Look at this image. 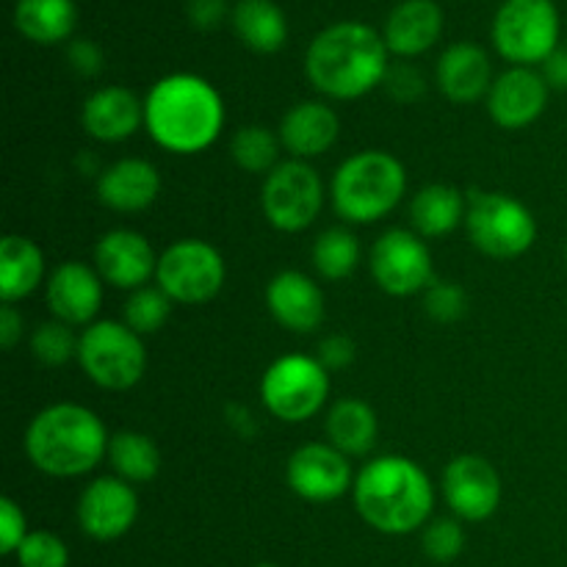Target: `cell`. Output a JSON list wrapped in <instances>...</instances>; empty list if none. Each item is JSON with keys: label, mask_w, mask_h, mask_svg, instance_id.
<instances>
[{"label": "cell", "mask_w": 567, "mask_h": 567, "mask_svg": "<svg viewBox=\"0 0 567 567\" xmlns=\"http://www.w3.org/2000/svg\"><path fill=\"white\" fill-rule=\"evenodd\" d=\"M144 127L169 153H203L225 127V103L205 78L192 72L166 75L144 97Z\"/></svg>", "instance_id": "6da1fadb"}, {"label": "cell", "mask_w": 567, "mask_h": 567, "mask_svg": "<svg viewBox=\"0 0 567 567\" xmlns=\"http://www.w3.org/2000/svg\"><path fill=\"white\" fill-rule=\"evenodd\" d=\"M354 509L382 535H413L424 529L435 507V487L419 463L385 454L354 476Z\"/></svg>", "instance_id": "7a4b0ae2"}, {"label": "cell", "mask_w": 567, "mask_h": 567, "mask_svg": "<svg viewBox=\"0 0 567 567\" xmlns=\"http://www.w3.org/2000/svg\"><path fill=\"white\" fill-rule=\"evenodd\" d=\"M385 37L365 22H338L310 42L305 75L316 92L332 100H354L385 81Z\"/></svg>", "instance_id": "3957f363"}, {"label": "cell", "mask_w": 567, "mask_h": 567, "mask_svg": "<svg viewBox=\"0 0 567 567\" xmlns=\"http://www.w3.org/2000/svg\"><path fill=\"white\" fill-rule=\"evenodd\" d=\"M109 443L97 413L72 402L39 410L25 430L28 460L55 480H75L97 468L109 457Z\"/></svg>", "instance_id": "277c9868"}, {"label": "cell", "mask_w": 567, "mask_h": 567, "mask_svg": "<svg viewBox=\"0 0 567 567\" xmlns=\"http://www.w3.org/2000/svg\"><path fill=\"white\" fill-rule=\"evenodd\" d=\"M408 192V172L385 150H363L343 161L332 175V208L347 225H371L399 208Z\"/></svg>", "instance_id": "5b68a950"}, {"label": "cell", "mask_w": 567, "mask_h": 567, "mask_svg": "<svg viewBox=\"0 0 567 567\" xmlns=\"http://www.w3.org/2000/svg\"><path fill=\"white\" fill-rule=\"evenodd\" d=\"M465 230L474 247L493 260L520 258L537 241L532 210L504 192H471Z\"/></svg>", "instance_id": "8992f818"}, {"label": "cell", "mask_w": 567, "mask_h": 567, "mask_svg": "<svg viewBox=\"0 0 567 567\" xmlns=\"http://www.w3.org/2000/svg\"><path fill=\"white\" fill-rule=\"evenodd\" d=\"M78 365L83 374L105 391H127L147 369V349L138 332L125 321H94L83 327L78 341Z\"/></svg>", "instance_id": "52a82bcc"}, {"label": "cell", "mask_w": 567, "mask_h": 567, "mask_svg": "<svg viewBox=\"0 0 567 567\" xmlns=\"http://www.w3.org/2000/svg\"><path fill=\"white\" fill-rule=\"evenodd\" d=\"M330 396V371L319 358L286 354L266 369L260 380V399L275 419L302 424L313 419Z\"/></svg>", "instance_id": "ba28073f"}, {"label": "cell", "mask_w": 567, "mask_h": 567, "mask_svg": "<svg viewBox=\"0 0 567 567\" xmlns=\"http://www.w3.org/2000/svg\"><path fill=\"white\" fill-rule=\"evenodd\" d=\"M493 42L509 64H543L559 48V11L554 0H504L493 20Z\"/></svg>", "instance_id": "9c48e42d"}, {"label": "cell", "mask_w": 567, "mask_h": 567, "mask_svg": "<svg viewBox=\"0 0 567 567\" xmlns=\"http://www.w3.org/2000/svg\"><path fill=\"white\" fill-rule=\"evenodd\" d=\"M225 258L199 238H183L158 255L155 286L177 305H205L225 286Z\"/></svg>", "instance_id": "30bf717a"}, {"label": "cell", "mask_w": 567, "mask_h": 567, "mask_svg": "<svg viewBox=\"0 0 567 567\" xmlns=\"http://www.w3.org/2000/svg\"><path fill=\"white\" fill-rule=\"evenodd\" d=\"M260 205L266 221L275 230L302 233L319 219L324 205V183L308 161L288 158L266 175Z\"/></svg>", "instance_id": "8fae6325"}, {"label": "cell", "mask_w": 567, "mask_h": 567, "mask_svg": "<svg viewBox=\"0 0 567 567\" xmlns=\"http://www.w3.org/2000/svg\"><path fill=\"white\" fill-rule=\"evenodd\" d=\"M369 269L377 286L391 297H413L432 286V255L415 230L393 227L374 241Z\"/></svg>", "instance_id": "7c38bea8"}, {"label": "cell", "mask_w": 567, "mask_h": 567, "mask_svg": "<svg viewBox=\"0 0 567 567\" xmlns=\"http://www.w3.org/2000/svg\"><path fill=\"white\" fill-rule=\"evenodd\" d=\"M443 498L454 518L480 524L496 515L502 504V476L491 460L480 454H460L443 471Z\"/></svg>", "instance_id": "4fadbf2b"}, {"label": "cell", "mask_w": 567, "mask_h": 567, "mask_svg": "<svg viewBox=\"0 0 567 567\" xmlns=\"http://www.w3.org/2000/svg\"><path fill=\"white\" fill-rule=\"evenodd\" d=\"M138 518V496L120 476H100L89 482L78 498V526L97 543L120 540Z\"/></svg>", "instance_id": "5bb4252c"}, {"label": "cell", "mask_w": 567, "mask_h": 567, "mask_svg": "<svg viewBox=\"0 0 567 567\" xmlns=\"http://www.w3.org/2000/svg\"><path fill=\"white\" fill-rule=\"evenodd\" d=\"M286 482L302 502L327 504L354 487L352 463L330 443H308L291 454Z\"/></svg>", "instance_id": "9a60e30c"}, {"label": "cell", "mask_w": 567, "mask_h": 567, "mask_svg": "<svg viewBox=\"0 0 567 567\" xmlns=\"http://www.w3.org/2000/svg\"><path fill=\"white\" fill-rule=\"evenodd\" d=\"M94 269L103 277V282L133 293L150 286L158 271V258L142 233L116 227L94 244Z\"/></svg>", "instance_id": "2e32d148"}, {"label": "cell", "mask_w": 567, "mask_h": 567, "mask_svg": "<svg viewBox=\"0 0 567 567\" xmlns=\"http://www.w3.org/2000/svg\"><path fill=\"white\" fill-rule=\"evenodd\" d=\"M548 83L532 66H513L493 81L487 92V114L504 131H524L540 120L548 105Z\"/></svg>", "instance_id": "e0dca14e"}, {"label": "cell", "mask_w": 567, "mask_h": 567, "mask_svg": "<svg viewBox=\"0 0 567 567\" xmlns=\"http://www.w3.org/2000/svg\"><path fill=\"white\" fill-rule=\"evenodd\" d=\"M44 297L53 319L70 327H89L103 305V277L83 260H66L50 271Z\"/></svg>", "instance_id": "ac0fdd59"}, {"label": "cell", "mask_w": 567, "mask_h": 567, "mask_svg": "<svg viewBox=\"0 0 567 567\" xmlns=\"http://www.w3.org/2000/svg\"><path fill=\"white\" fill-rule=\"evenodd\" d=\"M266 305L277 324L299 336L319 330L324 321V293L302 271L288 269L271 277L266 286Z\"/></svg>", "instance_id": "d6986e66"}, {"label": "cell", "mask_w": 567, "mask_h": 567, "mask_svg": "<svg viewBox=\"0 0 567 567\" xmlns=\"http://www.w3.org/2000/svg\"><path fill=\"white\" fill-rule=\"evenodd\" d=\"M161 194V175L150 161L120 158L97 177V197L116 214H138Z\"/></svg>", "instance_id": "ffe728a7"}, {"label": "cell", "mask_w": 567, "mask_h": 567, "mask_svg": "<svg viewBox=\"0 0 567 567\" xmlns=\"http://www.w3.org/2000/svg\"><path fill=\"white\" fill-rule=\"evenodd\" d=\"M81 125L97 142H125L144 125V103L125 86L97 89L83 103Z\"/></svg>", "instance_id": "44dd1931"}, {"label": "cell", "mask_w": 567, "mask_h": 567, "mask_svg": "<svg viewBox=\"0 0 567 567\" xmlns=\"http://www.w3.org/2000/svg\"><path fill=\"white\" fill-rule=\"evenodd\" d=\"M338 131H341V120L330 105L319 100H305L282 116L277 136L291 158L310 161L324 155L338 142Z\"/></svg>", "instance_id": "7402d4cb"}, {"label": "cell", "mask_w": 567, "mask_h": 567, "mask_svg": "<svg viewBox=\"0 0 567 567\" xmlns=\"http://www.w3.org/2000/svg\"><path fill=\"white\" fill-rule=\"evenodd\" d=\"M437 86L452 103H476L493 86V66L485 50L474 42H457L437 61Z\"/></svg>", "instance_id": "603a6c76"}, {"label": "cell", "mask_w": 567, "mask_h": 567, "mask_svg": "<svg viewBox=\"0 0 567 567\" xmlns=\"http://www.w3.org/2000/svg\"><path fill=\"white\" fill-rule=\"evenodd\" d=\"M443 11L435 0H404L391 11L385 22L388 53L402 59L426 53L441 39Z\"/></svg>", "instance_id": "cb8c5ba5"}, {"label": "cell", "mask_w": 567, "mask_h": 567, "mask_svg": "<svg viewBox=\"0 0 567 567\" xmlns=\"http://www.w3.org/2000/svg\"><path fill=\"white\" fill-rule=\"evenodd\" d=\"M468 197L449 183H430L410 199V221L421 238H443L465 221Z\"/></svg>", "instance_id": "d4e9b609"}, {"label": "cell", "mask_w": 567, "mask_h": 567, "mask_svg": "<svg viewBox=\"0 0 567 567\" xmlns=\"http://www.w3.org/2000/svg\"><path fill=\"white\" fill-rule=\"evenodd\" d=\"M44 280V252L25 236H6L0 241V299L14 305L31 297Z\"/></svg>", "instance_id": "484cf974"}, {"label": "cell", "mask_w": 567, "mask_h": 567, "mask_svg": "<svg viewBox=\"0 0 567 567\" xmlns=\"http://www.w3.org/2000/svg\"><path fill=\"white\" fill-rule=\"evenodd\" d=\"M324 432L327 443L352 460L371 454V449L377 446V435H380V424H377V413L365 402L341 399L327 413Z\"/></svg>", "instance_id": "4316f807"}, {"label": "cell", "mask_w": 567, "mask_h": 567, "mask_svg": "<svg viewBox=\"0 0 567 567\" xmlns=\"http://www.w3.org/2000/svg\"><path fill=\"white\" fill-rule=\"evenodd\" d=\"M233 28L255 53H277L288 39V20L275 0H241L233 9Z\"/></svg>", "instance_id": "83f0119b"}, {"label": "cell", "mask_w": 567, "mask_h": 567, "mask_svg": "<svg viewBox=\"0 0 567 567\" xmlns=\"http://www.w3.org/2000/svg\"><path fill=\"white\" fill-rule=\"evenodd\" d=\"M78 11L72 0H17L14 28L37 44L64 42L72 33Z\"/></svg>", "instance_id": "f1b7e54d"}, {"label": "cell", "mask_w": 567, "mask_h": 567, "mask_svg": "<svg viewBox=\"0 0 567 567\" xmlns=\"http://www.w3.org/2000/svg\"><path fill=\"white\" fill-rule=\"evenodd\" d=\"M109 465L127 485H147L161 471V452L144 432H116L109 443Z\"/></svg>", "instance_id": "f546056e"}, {"label": "cell", "mask_w": 567, "mask_h": 567, "mask_svg": "<svg viewBox=\"0 0 567 567\" xmlns=\"http://www.w3.org/2000/svg\"><path fill=\"white\" fill-rule=\"evenodd\" d=\"M360 264V241L349 227H330L313 241V266L324 280H347Z\"/></svg>", "instance_id": "4dcf8cb0"}, {"label": "cell", "mask_w": 567, "mask_h": 567, "mask_svg": "<svg viewBox=\"0 0 567 567\" xmlns=\"http://www.w3.org/2000/svg\"><path fill=\"white\" fill-rule=\"evenodd\" d=\"M282 142L275 131L264 125H247L236 131L230 138V155L236 161L238 169L249 172V175H269L277 164H280Z\"/></svg>", "instance_id": "1f68e13d"}, {"label": "cell", "mask_w": 567, "mask_h": 567, "mask_svg": "<svg viewBox=\"0 0 567 567\" xmlns=\"http://www.w3.org/2000/svg\"><path fill=\"white\" fill-rule=\"evenodd\" d=\"M172 305L175 302L158 286L138 288L125 302V324L138 336H153L169 321Z\"/></svg>", "instance_id": "d6a6232c"}, {"label": "cell", "mask_w": 567, "mask_h": 567, "mask_svg": "<svg viewBox=\"0 0 567 567\" xmlns=\"http://www.w3.org/2000/svg\"><path fill=\"white\" fill-rule=\"evenodd\" d=\"M78 341H81V336H75L70 324L53 319L31 332V352L39 363L55 369V365H64L72 358H78Z\"/></svg>", "instance_id": "836d02e7"}, {"label": "cell", "mask_w": 567, "mask_h": 567, "mask_svg": "<svg viewBox=\"0 0 567 567\" xmlns=\"http://www.w3.org/2000/svg\"><path fill=\"white\" fill-rule=\"evenodd\" d=\"M421 546L432 563H452L463 554L465 532L460 518H435L421 532Z\"/></svg>", "instance_id": "e575fe53"}, {"label": "cell", "mask_w": 567, "mask_h": 567, "mask_svg": "<svg viewBox=\"0 0 567 567\" xmlns=\"http://www.w3.org/2000/svg\"><path fill=\"white\" fill-rule=\"evenodd\" d=\"M14 557L20 567H66L70 565V548L53 532L37 529L28 532Z\"/></svg>", "instance_id": "d590c367"}, {"label": "cell", "mask_w": 567, "mask_h": 567, "mask_svg": "<svg viewBox=\"0 0 567 567\" xmlns=\"http://www.w3.org/2000/svg\"><path fill=\"white\" fill-rule=\"evenodd\" d=\"M424 308L441 324H452L468 313V297L457 282L432 280V286L424 291Z\"/></svg>", "instance_id": "8d00e7d4"}, {"label": "cell", "mask_w": 567, "mask_h": 567, "mask_svg": "<svg viewBox=\"0 0 567 567\" xmlns=\"http://www.w3.org/2000/svg\"><path fill=\"white\" fill-rule=\"evenodd\" d=\"M382 86H385L388 94H391L393 100H399V103H415V100L426 92L424 75H421L413 64H404V61L402 64L388 66Z\"/></svg>", "instance_id": "74e56055"}, {"label": "cell", "mask_w": 567, "mask_h": 567, "mask_svg": "<svg viewBox=\"0 0 567 567\" xmlns=\"http://www.w3.org/2000/svg\"><path fill=\"white\" fill-rule=\"evenodd\" d=\"M28 537V520L22 513L20 504L14 498L3 496L0 498V551L6 557L17 554V548L22 546V540Z\"/></svg>", "instance_id": "f35d334b"}, {"label": "cell", "mask_w": 567, "mask_h": 567, "mask_svg": "<svg viewBox=\"0 0 567 567\" xmlns=\"http://www.w3.org/2000/svg\"><path fill=\"white\" fill-rule=\"evenodd\" d=\"M66 61H70V66L78 75L94 78L103 70V50L94 42H89V39H75L70 50H66Z\"/></svg>", "instance_id": "ab89813d"}, {"label": "cell", "mask_w": 567, "mask_h": 567, "mask_svg": "<svg viewBox=\"0 0 567 567\" xmlns=\"http://www.w3.org/2000/svg\"><path fill=\"white\" fill-rule=\"evenodd\" d=\"M354 360V343L347 336H330L319 343V363L327 371L349 369Z\"/></svg>", "instance_id": "60d3db41"}, {"label": "cell", "mask_w": 567, "mask_h": 567, "mask_svg": "<svg viewBox=\"0 0 567 567\" xmlns=\"http://www.w3.org/2000/svg\"><path fill=\"white\" fill-rule=\"evenodd\" d=\"M188 17H192V22L197 28L210 31V28L219 25L221 17H225V0H192V3H188Z\"/></svg>", "instance_id": "b9f144b4"}, {"label": "cell", "mask_w": 567, "mask_h": 567, "mask_svg": "<svg viewBox=\"0 0 567 567\" xmlns=\"http://www.w3.org/2000/svg\"><path fill=\"white\" fill-rule=\"evenodd\" d=\"M22 330H25V321H22L20 310L14 305H6L0 308V347L9 352V349L17 347V341L22 338Z\"/></svg>", "instance_id": "7bdbcfd3"}, {"label": "cell", "mask_w": 567, "mask_h": 567, "mask_svg": "<svg viewBox=\"0 0 567 567\" xmlns=\"http://www.w3.org/2000/svg\"><path fill=\"white\" fill-rule=\"evenodd\" d=\"M543 78H546L548 89L567 92V48H557L543 61Z\"/></svg>", "instance_id": "ee69618b"}, {"label": "cell", "mask_w": 567, "mask_h": 567, "mask_svg": "<svg viewBox=\"0 0 567 567\" xmlns=\"http://www.w3.org/2000/svg\"><path fill=\"white\" fill-rule=\"evenodd\" d=\"M565 260H567V241H565Z\"/></svg>", "instance_id": "f6af8a7d"}, {"label": "cell", "mask_w": 567, "mask_h": 567, "mask_svg": "<svg viewBox=\"0 0 567 567\" xmlns=\"http://www.w3.org/2000/svg\"><path fill=\"white\" fill-rule=\"evenodd\" d=\"M258 567H275V565H258Z\"/></svg>", "instance_id": "bcb514c9"}]
</instances>
